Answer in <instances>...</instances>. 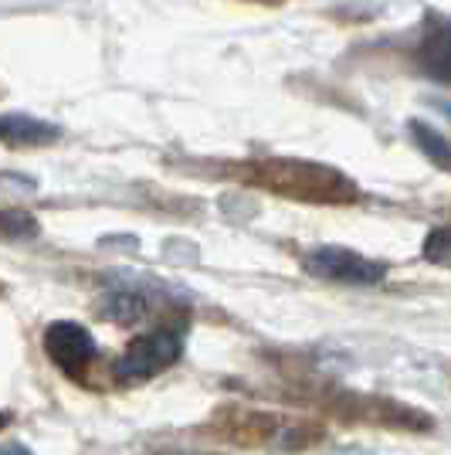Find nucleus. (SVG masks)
<instances>
[{"mask_svg": "<svg viewBox=\"0 0 451 455\" xmlns=\"http://www.w3.org/2000/svg\"><path fill=\"white\" fill-rule=\"evenodd\" d=\"M305 272L316 275V279H326V283L376 285V283H384L387 266H380V262L360 255V251H350V248L326 245L305 255Z\"/></svg>", "mask_w": 451, "mask_h": 455, "instance_id": "nucleus-3", "label": "nucleus"}, {"mask_svg": "<svg viewBox=\"0 0 451 455\" xmlns=\"http://www.w3.org/2000/svg\"><path fill=\"white\" fill-rule=\"evenodd\" d=\"M44 354L61 367V371H82L95 357L92 333L78 323H51L44 330Z\"/></svg>", "mask_w": 451, "mask_h": 455, "instance_id": "nucleus-4", "label": "nucleus"}, {"mask_svg": "<svg viewBox=\"0 0 451 455\" xmlns=\"http://www.w3.org/2000/svg\"><path fill=\"white\" fill-rule=\"evenodd\" d=\"M411 133L417 140V147L428 153L441 171H448V143H445V136L434 133L431 126H424V123H411Z\"/></svg>", "mask_w": 451, "mask_h": 455, "instance_id": "nucleus-7", "label": "nucleus"}, {"mask_svg": "<svg viewBox=\"0 0 451 455\" xmlns=\"http://www.w3.org/2000/svg\"><path fill=\"white\" fill-rule=\"evenodd\" d=\"M38 235V221L24 211H0V238H31Z\"/></svg>", "mask_w": 451, "mask_h": 455, "instance_id": "nucleus-8", "label": "nucleus"}, {"mask_svg": "<svg viewBox=\"0 0 451 455\" xmlns=\"http://www.w3.org/2000/svg\"><path fill=\"white\" fill-rule=\"evenodd\" d=\"M180 357V337L170 330H153L143 333L119 354L113 363V374L119 384H143V380L156 378L160 371H167L170 363Z\"/></svg>", "mask_w": 451, "mask_h": 455, "instance_id": "nucleus-2", "label": "nucleus"}, {"mask_svg": "<svg viewBox=\"0 0 451 455\" xmlns=\"http://www.w3.org/2000/svg\"><path fill=\"white\" fill-rule=\"evenodd\" d=\"M258 180L265 188L305 197V201H346L353 197V184L346 177H339L329 167L320 164H302V160H268L258 167Z\"/></svg>", "mask_w": 451, "mask_h": 455, "instance_id": "nucleus-1", "label": "nucleus"}, {"mask_svg": "<svg viewBox=\"0 0 451 455\" xmlns=\"http://www.w3.org/2000/svg\"><path fill=\"white\" fill-rule=\"evenodd\" d=\"M0 455H31V449L20 442H7V445H0Z\"/></svg>", "mask_w": 451, "mask_h": 455, "instance_id": "nucleus-10", "label": "nucleus"}, {"mask_svg": "<svg viewBox=\"0 0 451 455\" xmlns=\"http://www.w3.org/2000/svg\"><path fill=\"white\" fill-rule=\"evenodd\" d=\"M424 259H431L438 266L448 262V231H445V228H434L431 238L424 242Z\"/></svg>", "mask_w": 451, "mask_h": 455, "instance_id": "nucleus-9", "label": "nucleus"}, {"mask_svg": "<svg viewBox=\"0 0 451 455\" xmlns=\"http://www.w3.org/2000/svg\"><path fill=\"white\" fill-rule=\"evenodd\" d=\"M0 140L11 147H41L58 140V130L35 116H0Z\"/></svg>", "mask_w": 451, "mask_h": 455, "instance_id": "nucleus-5", "label": "nucleus"}, {"mask_svg": "<svg viewBox=\"0 0 451 455\" xmlns=\"http://www.w3.org/2000/svg\"><path fill=\"white\" fill-rule=\"evenodd\" d=\"M448 61H451V44H448V28L445 20L434 24L431 35L424 38L421 48V65L428 68V76H434L438 82H448Z\"/></svg>", "mask_w": 451, "mask_h": 455, "instance_id": "nucleus-6", "label": "nucleus"}]
</instances>
